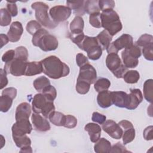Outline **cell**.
<instances>
[{
  "mask_svg": "<svg viewBox=\"0 0 153 153\" xmlns=\"http://www.w3.org/2000/svg\"><path fill=\"white\" fill-rule=\"evenodd\" d=\"M98 44L99 43L96 39V37H91L88 36H85V38L83 40V42L82 43L80 49L87 52L90 48Z\"/></svg>",
  "mask_w": 153,
  "mask_h": 153,
  "instance_id": "cell-33",
  "label": "cell"
},
{
  "mask_svg": "<svg viewBox=\"0 0 153 153\" xmlns=\"http://www.w3.org/2000/svg\"><path fill=\"white\" fill-rule=\"evenodd\" d=\"M31 7L35 10V15L37 21L43 26L48 29H54L57 24L50 18L48 10V6L42 2H35L32 4Z\"/></svg>",
  "mask_w": 153,
  "mask_h": 153,
  "instance_id": "cell-5",
  "label": "cell"
},
{
  "mask_svg": "<svg viewBox=\"0 0 153 153\" xmlns=\"http://www.w3.org/2000/svg\"><path fill=\"white\" fill-rule=\"evenodd\" d=\"M11 21V14L5 8H1L0 10V25L2 26L9 25Z\"/></svg>",
  "mask_w": 153,
  "mask_h": 153,
  "instance_id": "cell-37",
  "label": "cell"
},
{
  "mask_svg": "<svg viewBox=\"0 0 153 153\" xmlns=\"http://www.w3.org/2000/svg\"><path fill=\"white\" fill-rule=\"evenodd\" d=\"M2 95H7L11 97L13 99H15L17 95V90L14 87H8L5 88L2 92Z\"/></svg>",
  "mask_w": 153,
  "mask_h": 153,
  "instance_id": "cell-54",
  "label": "cell"
},
{
  "mask_svg": "<svg viewBox=\"0 0 153 153\" xmlns=\"http://www.w3.org/2000/svg\"><path fill=\"white\" fill-rule=\"evenodd\" d=\"M32 105L35 113L41 114L46 118H48L50 115L55 111L53 101L48 100L42 93H38L34 96Z\"/></svg>",
  "mask_w": 153,
  "mask_h": 153,
  "instance_id": "cell-4",
  "label": "cell"
},
{
  "mask_svg": "<svg viewBox=\"0 0 153 153\" xmlns=\"http://www.w3.org/2000/svg\"><path fill=\"white\" fill-rule=\"evenodd\" d=\"M106 117L103 114H101L97 112H94L92 114L91 120L95 123L102 124L106 121Z\"/></svg>",
  "mask_w": 153,
  "mask_h": 153,
  "instance_id": "cell-49",
  "label": "cell"
},
{
  "mask_svg": "<svg viewBox=\"0 0 153 153\" xmlns=\"http://www.w3.org/2000/svg\"><path fill=\"white\" fill-rule=\"evenodd\" d=\"M84 22L81 16H76L71 22L69 27L72 34H78L83 32Z\"/></svg>",
  "mask_w": 153,
  "mask_h": 153,
  "instance_id": "cell-25",
  "label": "cell"
},
{
  "mask_svg": "<svg viewBox=\"0 0 153 153\" xmlns=\"http://www.w3.org/2000/svg\"><path fill=\"white\" fill-rule=\"evenodd\" d=\"M97 102L100 107L107 108L112 105V91L104 90L99 93L97 97Z\"/></svg>",
  "mask_w": 153,
  "mask_h": 153,
  "instance_id": "cell-19",
  "label": "cell"
},
{
  "mask_svg": "<svg viewBox=\"0 0 153 153\" xmlns=\"http://www.w3.org/2000/svg\"><path fill=\"white\" fill-rule=\"evenodd\" d=\"M128 104L126 108L129 110L136 109L143 100L142 93L138 88L130 89V93L128 94Z\"/></svg>",
  "mask_w": 153,
  "mask_h": 153,
  "instance_id": "cell-16",
  "label": "cell"
},
{
  "mask_svg": "<svg viewBox=\"0 0 153 153\" xmlns=\"http://www.w3.org/2000/svg\"><path fill=\"white\" fill-rule=\"evenodd\" d=\"M102 129L109 136L115 139H120L123 135V130L121 127L114 121L108 120L102 124Z\"/></svg>",
  "mask_w": 153,
  "mask_h": 153,
  "instance_id": "cell-12",
  "label": "cell"
},
{
  "mask_svg": "<svg viewBox=\"0 0 153 153\" xmlns=\"http://www.w3.org/2000/svg\"><path fill=\"white\" fill-rule=\"evenodd\" d=\"M152 126H149L147 127L143 131V136L145 140H152Z\"/></svg>",
  "mask_w": 153,
  "mask_h": 153,
  "instance_id": "cell-56",
  "label": "cell"
},
{
  "mask_svg": "<svg viewBox=\"0 0 153 153\" xmlns=\"http://www.w3.org/2000/svg\"><path fill=\"white\" fill-rule=\"evenodd\" d=\"M42 72L43 69L41 62H30L27 63L25 75L33 76L40 74Z\"/></svg>",
  "mask_w": 153,
  "mask_h": 153,
  "instance_id": "cell-21",
  "label": "cell"
},
{
  "mask_svg": "<svg viewBox=\"0 0 153 153\" xmlns=\"http://www.w3.org/2000/svg\"><path fill=\"white\" fill-rule=\"evenodd\" d=\"M13 99L7 95H2L0 98V111L3 112H7L11 107Z\"/></svg>",
  "mask_w": 153,
  "mask_h": 153,
  "instance_id": "cell-34",
  "label": "cell"
},
{
  "mask_svg": "<svg viewBox=\"0 0 153 153\" xmlns=\"http://www.w3.org/2000/svg\"><path fill=\"white\" fill-rule=\"evenodd\" d=\"M111 85V82L107 78H100L97 80L94 85V88L97 92H100L104 90H108Z\"/></svg>",
  "mask_w": 153,
  "mask_h": 153,
  "instance_id": "cell-31",
  "label": "cell"
},
{
  "mask_svg": "<svg viewBox=\"0 0 153 153\" xmlns=\"http://www.w3.org/2000/svg\"><path fill=\"white\" fill-rule=\"evenodd\" d=\"M99 7L100 10L102 11L108 10H112L115 7V2L112 0H100L99 1Z\"/></svg>",
  "mask_w": 153,
  "mask_h": 153,
  "instance_id": "cell-44",
  "label": "cell"
},
{
  "mask_svg": "<svg viewBox=\"0 0 153 153\" xmlns=\"http://www.w3.org/2000/svg\"><path fill=\"white\" fill-rule=\"evenodd\" d=\"M66 115L60 112L53 111L49 116L50 122L56 126H63L65 122Z\"/></svg>",
  "mask_w": 153,
  "mask_h": 153,
  "instance_id": "cell-26",
  "label": "cell"
},
{
  "mask_svg": "<svg viewBox=\"0 0 153 153\" xmlns=\"http://www.w3.org/2000/svg\"><path fill=\"white\" fill-rule=\"evenodd\" d=\"M40 62L42 66V72L50 78L59 79L69 74V66L55 56H48Z\"/></svg>",
  "mask_w": 153,
  "mask_h": 153,
  "instance_id": "cell-1",
  "label": "cell"
},
{
  "mask_svg": "<svg viewBox=\"0 0 153 153\" xmlns=\"http://www.w3.org/2000/svg\"><path fill=\"white\" fill-rule=\"evenodd\" d=\"M129 96L126 92L122 91H112V104L120 108H127L128 104Z\"/></svg>",
  "mask_w": 153,
  "mask_h": 153,
  "instance_id": "cell-15",
  "label": "cell"
},
{
  "mask_svg": "<svg viewBox=\"0 0 153 153\" xmlns=\"http://www.w3.org/2000/svg\"><path fill=\"white\" fill-rule=\"evenodd\" d=\"M32 42L34 46L39 47L44 51L55 50L59 44L56 36L49 34L48 32L43 28L39 29L33 35Z\"/></svg>",
  "mask_w": 153,
  "mask_h": 153,
  "instance_id": "cell-2",
  "label": "cell"
},
{
  "mask_svg": "<svg viewBox=\"0 0 153 153\" xmlns=\"http://www.w3.org/2000/svg\"><path fill=\"white\" fill-rule=\"evenodd\" d=\"M111 149V142L103 137L99 139L94 146V150L97 153L110 152Z\"/></svg>",
  "mask_w": 153,
  "mask_h": 153,
  "instance_id": "cell-24",
  "label": "cell"
},
{
  "mask_svg": "<svg viewBox=\"0 0 153 153\" xmlns=\"http://www.w3.org/2000/svg\"><path fill=\"white\" fill-rule=\"evenodd\" d=\"M76 62L78 66L81 67L86 64L89 63L88 60L86 56L82 53H78L76 56Z\"/></svg>",
  "mask_w": 153,
  "mask_h": 153,
  "instance_id": "cell-51",
  "label": "cell"
},
{
  "mask_svg": "<svg viewBox=\"0 0 153 153\" xmlns=\"http://www.w3.org/2000/svg\"><path fill=\"white\" fill-rule=\"evenodd\" d=\"M34 88L39 92H42V91L47 87L50 85V82L49 79L44 76H41L36 79H35L33 82Z\"/></svg>",
  "mask_w": 153,
  "mask_h": 153,
  "instance_id": "cell-28",
  "label": "cell"
},
{
  "mask_svg": "<svg viewBox=\"0 0 153 153\" xmlns=\"http://www.w3.org/2000/svg\"><path fill=\"white\" fill-rule=\"evenodd\" d=\"M118 125L124 130H125L126 129H128V128H130L133 127V124H132V123L131 122H130L129 121H127V120H125L120 121L118 123Z\"/></svg>",
  "mask_w": 153,
  "mask_h": 153,
  "instance_id": "cell-57",
  "label": "cell"
},
{
  "mask_svg": "<svg viewBox=\"0 0 153 153\" xmlns=\"http://www.w3.org/2000/svg\"><path fill=\"white\" fill-rule=\"evenodd\" d=\"M84 3L85 1H67L66 4L67 7H68L71 10H72L76 16H80L84 14L85 10H84Z\"/></svg>",
  "mask_w": 153,
  "mask_h": 153,
  "instance_id": "cell-22",
  "label": "cell"
},
{
  "mask_svg": "<svg viewBox=\"0 0 153 153\" xmlns=\"http://www.w3.org/2000/svg\"><path fill=\"white\" fill-rule=\"evenodd\" d=\"M133 45V38L128 34H123L115 41L110 44L107 48V52L109 53H117L123 48H128Z\"/></svg>",
  "mask_w": 153,
  "mask_h": 153,
  "instance_id": "cell-7",
  "label": "cell"
},
{
  "mask_svg": "<svg viewBox=\"0 0 153 153\" xmlns=\"http://www.w3.org/2000/svg\"><path fill=\"white\" fill-rule=\"evenodd\" d=\"M90 84L86 81L77 79L76 84V90L81 94H85L87 93L90 90Z\"/></svg>",
  "mask_w": 153,
  "mask_h": 153,
  "instance_id": "cell-39",
  "label": "cell"
},
{
  "mask_svg": "<svg viewBox=\"0 0 153 153\" xmlns=\"http://www.w3.org/2000/svg\"><path fill=\"white\" fill-rule=\"evenodd\" d=\"M26 28L29 33L33 35L39 29H41V25L38 21L30 20L27 23Z\"/></svg>",
  "mask_w": 153,
  "mask_h": 153,
  "instance_id": "cell-42",
  "label": "cell"
},
{
  "mask_svg": "<svg viewBox=\"0 0 153 153\" xmlns=\"http://www.w3.org/2000/svg\"><path fill=\"white\" fill-rule=\"evenodd\" d=\"M152 86H153V80L152 79H147L143 87V96L145 99L149 102H152Z\"/></svg>",
  "mask_w": 153,
  "mask_h": 153,
  "instance_id": "cell-27",
  "label": "cell"
},
{
  "mask_svg": "<svg viewBox=\"0 0 153 153\" xmlns=\"http://www.w3.org/2000/svg\"><path fill=\"white\" fill-rule=\"evenodd\" d=\"M1 36V48H2L4 45L7 44L9 41V38L7 35L1 33L0 35Z\"/></svg>",
  "mask_w": 153,
  "mask_h": 153,
  "instance_id": "cell-58",
  "label": "cell"
},
{
  "mask_svg": "<svg viewBox=\"0 0 153 153\" xmlns=\"http://www.w3.org/2000/svg\"><path fill=\"white\" fill-rule=\"evenodd\" d=\"M32 123L34 128L38 131H47L50 129V125L48 120L39 114L33 113L31 116Z\"/></svg>",
  "mask_w": 153,
  "mask_h": 153,
  "instance_id": "cell-13",
  "label": "cell"
},
{
  "mask_svg": "<svg viewBox=\"0 0 153 153\" xmlns=\"http://www.w3.org/2000/svg\"><path fill=\"white\" fill-rule=\"evenodd\" d=\"M23 32V28L22 23L17 21L13 22L7 33L9 41L13 42H17L20 40Z\"/></svg>",
  "mask_w": 153,
  "mask_h": 153,
  "instance_id": "cell-14",
  "label": "cell"
},
{
  "mask_svg": "<svg viewBox=\"0 0 153 153\" xmlns=\"http://www.w3.org/2000/svg\"><path fill=\"white\" fill-rule=\"evenodd\" d=\"M89 22L90 25L96 28L102 27V23L100 19V13H95L91 14H90L89 16Z\"/></svg>",
  "mask_w": 153,
  "mask_h": 153,
  "instance_id": "cell-41",
  "label": "cell"
},
{
  "mask_svg": "<svg viewBox=\"0 0 153 153\" xmlns=\"http://www.w3.org/2000/svg\"><path fill=\"white\" fill-rule=\"evenodd\" d=\"M42 93L44 94V96L48 100H50V101H53L57 96L56 89L54 87H53V85H51L45 87L42 91Z\"/></svg>",
  "mask_w": 153,
  "mask_h": 153,
  "instance_id": "cell-40",
  "label": "cell"
},
{
  "mask_svg": "<svg viewBox=\"0 0 153 153\" xmlns=\"http://www.w3.org/2000/svg\"><path fill=\"white\" fill-rule=\"evenodd\" d=\"M106 65L112 72L117 70L121 65V60L117 53H109L106 59Z\"/></svg>",
  "mask_w": 153,
  "mask_h": 153,
  "instance_id": "cell-20",
  "label": "cell"
},
{
  "mask_svg": "<svg viewBox=\"0 0 153 153\" xmlns=\"http://www.w3.org/2000/svg\"><path fill=\"white\" fill-rule=\"evenodd\" d=\"M142 53L145 59L152 61L153 60V44L143 47Z\"/></svg>",
  "mask_w": 153,
  "mask_h": 153,
  "instance_id": "cell-47",
  "label": "cell"
},
{
  "mask_svg": "<svg viewBox=\"0 0 153 153\" xmlns=\"http://www.w3.org/2000/svg\"><path fill=\"white\" fill-rule=\"evenodd\" d=\"M51 20L58 25L60 22L66 20L71 14V10L67 6L57 5L52 7L49 11Z\"/></svg>",
  "mask_w": 153,
  "mask_h": 153,
  "instance_id": "cell-9",
  "label": "cell"
},
{
  "mask_svg": "<svg viewBox=\"0 0 153 153\" xmlns=\"http://www.w3.org/2000/svg\"><path fill=\"white\" fill-rule=\"evenodd\" d=\"M27 63V61L14 58L11 62L5 64L4 70L7 74H11L16 76L24 75L25 74Z\"/></svg>",
  "mask_w": 153,
  "mask_h": 153,
  "instance_id": "cell-8",
  "label": "cell"
},
{
  "mask_svg": "<svg viewBox=\"0 0 153 153\" xmlns=\"http://www.w3.org/2000/svg\"><path fill=\"white\" fill-rule=\"evenodd\" d=\"M31 114V106L27 102H22L18 105L15 113L16 121L29 120Z\"/></svg>",
  "mask_w": 153,
  "mask_h": 153,
  "instance_id": "cell-17",
  "label": "cell"
},
{
  "mask_svg": "<svg viewBox=\"0 0 153 153\" xmlns=\"http://www.w3.org/2000/svg\"><path fill=\"white\" fill-rule=\"evenodd\" d=\"M85 35L83 32L78 34H72L71 33L69 35V38L72 40L73 42H74L79 48H81L82 43L85 38Z\"/></svg>",
  "mask_w": 153,
  "mask_h": 153,
  "instance_id": "cell-45",
  "label": "cell"
},
{
  "mask_svg": "<svg viewBox=\"0 0 153 153\" xmlns=\"http://www.w3.org/2000/svg\"><path fill=\"white\" fill-rule=\"evenodd\" d=\"M7 10L10 13L11 16L15 17L17 15V14H18L17 7L16 4H15V2L7 1Z\"/></svg>",
  "mask_w": 153,
  "mask_h": 153,
  "instance_id": "cell-50",
  "label": "cell"
},
{
  "mask_svg": "<svg viewBox=\"0 0 153 153\" xmlns=\"http://www.w3.org/2000/svg\"><path fill=\"white\" fill-rule=\"evenodd\" d=\"M84 130L88 132L90 139L92 142L96 143L100 139L101 127L99 125L93 123H89L85 126Z\"/></svg>",
  "mask_w": 153,
  "mask_h": 153,
  "instance_id": "cell-18",
  "label": "cell"
},
{
  "mask_svg": "<svg viewBox=\"0 0 153 153\" xmlns=\"http://www.w3.org/2000/svg\"><path fill=\"white\" fill-rule=\"evenodd\" d=\"M13 138L16 146L20 148L30 146L31 144V140L26 134L19 136H13Z\"/></svg>",
  "mask_w": 153,
  "mask_h": 153,
  "instance_id": "cell-35",
  "label": "cell"
},
{
  "mask_svg": "<svg viewBox=\"0 0 153 153\" xmlns=\"http://www.w3.org/2000/svg\"><path fill=\"white\" fill-rule=\"evenodd\" d=\"M152 44H153V36L146 33L141 35L136 42V45L139 47H145Z\"/></svg>",
  "mask_w": 153,
  "mask_h": 153,
  "instance_id": "cell-36",
  "label": "cell"
},
{
  "mask_svg": "<svg viewBox=\"0 0 153 153\" xmlns=\"http://www.w3.org/2000/svg\"><path fill=\"white\" fill-rule=\"evenodd\" d=\"M20 152H32V148L30 146H26L23 148H20Z\"/></svg>",
  "mask_w": 153,
  "mask_h": 153,
  "instance_id": "cell-59",
  "label": "cell"
},
{
  "mask_svg": "<svg viewBox=\"0 0 153 153\" xmlns=\"http://www.w3.org/2000/svg\"><path fill=\"white\" fill-rule=\"evenodd\" d=\"M96 71L92 65L88 63L80 67L79 73L77 79L86 81L91 84L96 82Z\"/></svg>",
  "mask_w": 153,
  "mask_h": 153,
  "instance_id": "cell-10",
  "label": "cell"
},
{
  "mask_svg": "<svg viewBox=\"0 0 153 153\" xmlns=\"http://www.w3.org/2000/svg\"><path fill=\"white\" fill-rule=\"evenodd\" d=\"M141 56V50L136 45L126 48L121 53L123 65L127 68H134L138 65V58Z\"/></svg>",
  "mask_w": 153,
  "mask_h": 153,
  "instance_id": "cell-6",
  "label": "cell"
},
{
  "mask_svg": "<svg viewBox=\"0 0 153 153\" xmlns=\"http://www.w3.org/2000/svg\"><path fill=\"white\" fill-rule=\"evenodd\" d=\"M110 152H129V151L126 149L124 145L120 142H117L111 146Z\"/></svg>",
  "mask_w": 153,
  "mask_h": 153,
  "instance_id": "cell-52",
  "label": "cell"
},
{
  "mask_svg": "<svg viewBox=\"0 0 153 153\" xmlns=\"http://www.w3.org/2000/svg\"><path fill=\"white\" fill-rule=\"evenodd\" d=\"M84 10L85 12L89 14H91L95 13H99L100 8L99 7V1H85Z\"/></svg>",
  "mask_w": 153,
  "mask_h": 153,
  "instance_id": "cell-29",
  "label": "cell"
},
{
  "mask_svg": "<svg viewBox=\"0 0 153 153\" xmlns=\"http://www.w3.org/2000/svg\"><path fill=\"white\" fill-rule=\"evenodd\" d=\"M99 45L101 47L102 50L107 49L110 44L111 43L112 36L106 30H103L96 36Z\"/></svg>",
  "mask_w": 153,
  "mask_h": 153,
  "instance_id": "cell-23",
  "label": "cell"
},
{
  "mask_svg": "<svg viewBox=\"0 0 153 153\" xmlns=\"http://www.w3.org/2000/svg\"><path fill=\"white\" fill-rule=\"evenodd\" d=\"M126 72H127V68L123 64H122L117 70L114 71L112 73L115 75V76H116L117 78H123V76Z\"/></svg>",
  "mask_w": 153,
  "mask_h": 153,
  "instance_id": "cell-55",
  "label": "cell"
},
{
  "mask_svg": "<svg viewBox=\"0 0 153 153\" xmlns=\"http://www.w3.org/2000/svg\"><path fill=\"white\" fill-rule=\"evenodd\" d=\"M11 130L13 136H19L30 134L32 130V127L29 120H22L16 121L13 125Z\"/></svg>",
  "mask_w": 153,
  "mask_h": 153,
  "instance_id": "cell-11",
  "label": "cell"
},
{
  "mask_svg": "<svg viewBox=\"0 0 153 153\" xmlns=\"http://www.w3.org/2000/svg\"><path fill=\"white\" fill-rule=\"evenodd\" d=\"M122 136L124 145H126L132 142L135 137V130L134 127L124 130Z\"/></svg>",
  "mask_w": 153,
  "mask_h": 153,
  "instance_id": "cell-38",
  "label": "cell"
},
{
  "mask_svg": "<svg viewBox=\"0 0 153 153\" xmlns=\"http://www.w3.org/2000/svg\"><path fill=\"white\" fill-rule=\"evenodd\" d=\"M1 144H2V145H1V148H2L3 146H4V143L2 142V140H4V137H3L2 135H1Z\"/></svg>",
  "mask_w": 153,
  "mask_h": 153,
  "instance_id": "cell-60",
  "label": "cell"
},
{
  "mask_svg": "<svg viewBox=\"0 0 153 153\" xmlns=\"http://www.w3.org/2000/svg\"><path fill=\"white\" fill-rule=\"evenodd\" d=\"M102 27L112 36L119 32L123 27L120 17L114 10H108L100 13Z\"/></svg>",
  "mask_w": 153,
  "mask_h": 153,
  "instance_id": "cell-3",
  "label": "cell"
},
{
  "mask_svg": "<svg viewBox=\"0 0 153 153\" xmlns=\"http://www.w3.org/2000/svg\"><path fill=\"white\" fill-rule=\"evenodd\" d=\"M88 57L93 60L99 59L102 54V49L99 44L93 46L90 48L87 52Z\"/></svg>",
  "mask_w": 153,
  "mask_h": 153,
  "instance_id": "cell-32",
  "label": "cell"
},
{
  "mask_svg": "<svg viewBox=\"0 0 153 153\" xmlns=\"http://www.w3.org/2000/svg\"><path fill=\"white\" fill-rule=\"evenodd\" d=\"M15 58L24 61H27L28 57V51L26 47L23 46H20L16 48Z\"/></svg>",
  "mask_w": 153,
  "mask_h": 153,
  "instance_id": "cell-43",
  "label": "cell"
},
{
  "mask_svg": "<svg viewBox=\"0 0 153 153\" xmlns=\"http://www.w3.org/2000/svg\"><path fill=\"white\" fill-rule=\"evenodd\" d=\"M77 124V119L73 115H66L65 122L64 127L68 128H73L76 127Z\"/></svg>",
  "mask_w": 153,
  "mask_h": 153,
  "instance_id": "cell-46",
  "label": "cell"
},
{
  "mask_svg": "<svg viewBox=\"0 0 153 153\" xmlns=\"http://www.w3.org/2000/svg\"><path fill=\"white\" fill-rule=\"evenodd\" d=\"M16 51L14 50H10L6 51L2 56V60L5 63L13 60L15 58Z\"/></svg>",
  "mask_w": 153,
  "mask_h": 153,
  "instance_id": "cell-48",
  "label": "cell"
},
{
  "mask_svg": "<svg viewBox=\"0 0 153 153\" xmlns=\"http://www.w3.org/2000/svg\"><path fill=\"white\" fill-rule=\"evenodd\" d=\"M7 72L5 70L0 69V88L2 89L8 84V79L7 77Z\"/></svg>",
  "mask_w": 153,
  "mask_h": 153,
  "instance_id": "cell-53",
  "label": "cell"
},
{
  "mask_svg": "<svg viewBox=\"0 0 153 153\" xmlns=\"http://www.w3.org/2000/svg\"><path fill=\"white\" fill-rule=\"evenodd\" d=\"M140 78L139 73L135 70H130L127 71L123 76L124 81L128 84L136 83Z\"/></svg>",
  "mask_w": 153,
  "mask_h": 153,
  "instance_id": "cell-30",
  "label": "cell"
}]
</instances>
